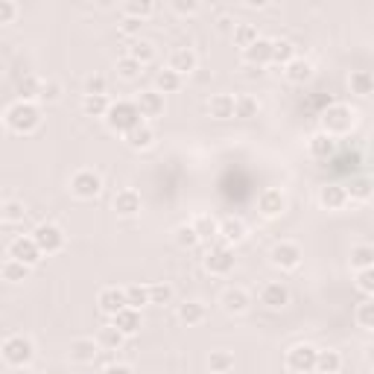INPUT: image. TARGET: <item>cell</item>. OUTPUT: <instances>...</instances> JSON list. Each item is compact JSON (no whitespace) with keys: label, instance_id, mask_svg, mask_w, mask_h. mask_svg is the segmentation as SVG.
<instances>
[{"label":"cell","instance_id":"cell-60","mask_svg":"<svg viewBox=\"0 0 374 374\" xmlns=\"http://www.w3.org/2000/svg\"><path fill=\"white\" fill-rule=\"evenodd\" d=\"M0 135H3V117H0Z\"/></svg>","mask_w":374,"mask_h":374},{"label":"cell","instance_id":"cell-43","mask_svg":"<svg viewBox=\"0 0 374 374\" xmlns=\"http://www.w3.org/2000/svg\"><path fill=\"white\" fill-rule=\"evenodd\" d=\"M126 293V307H135V310H141L144 304H149V287H141V284H132L123 289Z\"/></svg>","mask_w":374,"mask_h":374},{"label":"cell","instance_id":"cell-2","mask_svg":"<svg viewBox=\"0 0 374 374\" xmlns=\"http://www.w3.org/2000/svg\"><path fill=\"white\" fill-rule=\"evenodd\" d=\"M354 123H357L354 108L337 103V105H328L325 108V114H322V132L330 135V137H339V135H348L354 129Z\"/></svg>","mask_w":374,"mask_h":374},{"label":"cell","instance_id":"cell-26","mask_svg":"<svg viewBox=\"0 0 374 374\" xmlns=\"http://www.w3.org/2000/svg\"><path fill=\"white\" fill-rule=\"evenodd\" d=\"M178 318H182L187 328L202 325L205 318H207V307H205L202 301H185V304H178Z\"/></svg>","mask_w":374,"mask_h":374},{"label":"cell","instance_id":"cell-38","mask_svg":"<svg viewBox=\"0 0 374 374\" xmlns=\"http://www.w3.org/2000/svg\"><path fill=\"white\" fill-rule=\"evenodd\" d=\"M293 59H296V47L289 41H272V65L287 67Z\"/></svg>","mask_w":374,"mask_h":374},{"label":"cell","instance_id":"cell-4","mask_svg":"<svg viewBox=\"0 0 374 374\" xmlns=\"http://www.w3.org/2000/svg\"><path fill=\"white\" fill-rule=\"evenodd\" d=\"M0 354H3V359L12 366V368H24V366H30L33 363V357H35V345L30 337H9L3 345H0Z\"/></svg>","mask_w":374,"mask_h":374},{"label":"cell","instance_id":"cell-9","mask_svg":"<svg viewBox=\"0 0 374 374\" xmlns=\"http://www.w3.org/2000/svg\"><path fill=\"white\" fill-rule=\"evenodd\" d=\"M205 269L211 275H228L234 269V252L228 246H211V252L205 255Z\"/></svg>","mask_w":374,"mask_h":374},{"label":"cell","instance_id":"cell-25","mask_svg":"<svg viewBox=\"0 0 374 374\" xmlns=\"http://www.w3.org/2000/svg\"><path fill=\"white\" fill-rule=\"evenodd\" d=\"M246 223L243 219H237V216H228V219H223V223H219V237H223L226 243H243L246 240Z\"/></svg>","mask_w":374,"mask_h":374},{"label":"cell","instance_id":"cell-57","mask_svg":"<svg viewBox=\"0 0 374 374\" xmlns=\"http://www.w3.org/2000/svg\"><path fill=\"white\" fill-rule=\"evenodd\" d=\"M246 6H248V9H260V6H266V3H263V0H248Z\"/></svg>","mask_w":374,"mask_h":374},{"label":"cell","instance_id":"cell-7","mask_svg":"<svg viewBox=\"0 0 374 374\" xmlns=\"http://www.w3.org/2000/svg\"><path fill=\"white\" fill-rule=\"evenodd\" d=\"M103 190V178L96 176L94 170H79L74 178H71V193L76 199H96Z\"/></svg>","mask_w":374,"mask_h":374},{"label":"cell","instance_id":"cell-23","mask_svg":"<svg viewBox=\"0 0 374 374\" xmlns=\"http://www.w3.org/2000/svg\"><path fill=\"white\" fill-rule=\"evenodd\" d=\"M114 214L117 216H137L141 214V196L135 190H120L114 196Z\"/></svg>","mask_w":374,"mask_h":374},{"label":"cell","instance_id":"cell-13","mask_svg":"<svg viewBox=\"0 0 374 374\" xmlns=\"http://www.w3.org/2000/svg\"><path fill=\"white\" fill-rule=\"evenodd\" d=\"M112 325L120 330L123 337H135V334H141V328H144L141 310H135V307H123L117 316H112Z\"/></svg>","mask_w":374,"mask_h":374},{"label":"cell","instance_id":"cell-58","mask_svg":"<svg viewBox=\"0 0 374 374\" xmlns=\"http://www.w3.org/2000/svg\"><path fill=\"white\" fill-rule=\"evenodd\" d=\"M0 223H3V202H0Z\"/></svg>","mask_w":374,"mask_h":374},{"label":"cell","instance_id":"cell-48","mask_svg":"<svg viewBox=\"0 0 374 374\" xmlns=\"http://www.w3.org/2000/svg\"><path fill=\"white\" fill-rule=\"evenodd\" d=\"M176 243L182 246V248L199 246V237H196V231H193V226H178L176 228Z\"/></svg>","mask_w":374,"mask_h":374},{"label":"cell","instance_id":"cell-16","mask_svg":"<svg viewBox=\"0 0 374 374\" xmlns=\"http://www.w3.org/2000/svg\"><path fill=\"white\" fill-rule=\"evenodd\" d=\"M243 59L255 67H263V65H272V41L269 38H257L255 44H248L243 50Z\"/></svg>","mask_w":374,"mask_h":374},{"label":"cell","instance_id":"cell-53","mask_svg":"<svg viewBox=\"0 0 374 374\" xmlns=\"http://www.w3.org/2000/svg\"><path fill=\"white\" fill-rule=\"evenodd\" d=\"M202 6L196 3V0H173V12L176 15H196Z\"/></svg>","mask_w":374,"mask_h":374},{"label":"cell","instance_id":"cell-3","mask_svg":"<svg viewBox=\"0 0 374 374\" xmlns=\"http://www.w3.org/2000/svg\"><path fill=\"white\" fill-rule=\"evenodd\" d=\"M105 120V126L112 129V132H120V135H126L132 132L137 123H141V112H137V105L129 103V100H120V103H112L108 105V114L103 117Z\"/></svg>","mask_w":374,"mask_h":374},{"label":"cell","instance_id":"cell-19","mask_svg":"<svg viewBox=\"0 0 374 374\" xmlns=\"http://www.w3.org/2000/svg\"><path fill=\"white\" fill-rule=\"evenodd\" d=\"M248 304H252V296H248L246 289H240V287H231V289H226V293H223V310L231 313V316L246 313Z\"/></svg>","mask_w":374,"mask_h":374},{"label":"cell","instance_id":"cell-33","mask_svg":"<svg viewBox=\"0 0 374 374\" xmlns=\"http://www.w3.org/2000/svg\"><path fill=\"white\" fill-rule=\"evenodd\" d=\"M152 12H155V3H152V0H129V3L123 6V15L141 21V24L152 15Z\"/></svg>","mask_w":374,"mask_h":374},{"label":"cell","instance_id":"cell-40","mask_svg":"<svg viewBox=\"0 0 374 374\" xmlns=\"http://www.w3.org/2000/svg\"><path fill=\"white\" fill-rule=\"evenodd\" d=\"M348 82H351V91L357 96H371V91H374V79L368 71H354Z\"/></svg>","mask_w":374,"mask_h":374},{"label":"cell","instance_id":"cell-39","mask_svg":"<svg viewBox=\"0 0 374 374\" xmlns=\"http://www.w3.org/2000/svg\"><path fill=\"white\" fill-rule=\"evenodd\" d=\"M351 266L359 269H374V248L371 246H354L351 248Z\"/></svg>","mask_w":374,"mask_h":374},{"label":"cell","instance_id":"cell-37","mask_svg":"<svg viewBox=\"0 0 374 374\" xmlns=\"http://www.w3.org/2000/svg\"><path fill=\"white\" fill-rule=\"evenodd\" d=\"M0 275H3V281L21 284V281L30 278V266H24V263H18V260H12V257H9L3 266H0Z\"/></svg>","mask_w":374,"mask_h":374},{"label":"cell","instance_id":"cell-50","mask_svg":"<svg viewBox=\"0 0 374 374\" xmlns=\"http://www.w3.org/2000/svg\"><path fill=\"white\" fill-rule=\"evenodd\" d=\"M105 91H108L105 76H88L85 79V96H105Z\"/></svg>","mask_w":374,"mask_h":374},{"label":"cell","instance_id":"cell-54","mask_svg":"<svg viewBox=\"0 0 374 374\" xmlns=\"http://www.w3.org/2000/svg\"><path fill=\"white\" fill-rule=\"evenodd\" d=\"M18 18V6L12 0H0V24H12Z\"/></svg>","mask_w":374,"mask_h":374},{"label":"cell","instance_id":"cell-52","mask_svg":"<svg viewBox=\"0 0 374 374\" xmlns=\"http://www.w3.org/2000/svg\"><path fill=\"white\" fill-rule=\"evenodd\" d=\"M62 96V85L59 82H41V94H38V100H44V103H56Z\"/></svg>","mask_w":374,"mask_h":374},{"label":"cell","instance_id":"cell-31","mask_svg":"<svg viewBox=\"0 0 374 374\" xmlns=\"http://www.w3.org/2000/svg\"><path fill=\"white\" fill-rule=\"evenodd\" d=\"M182 76H178L176 71H170V67H164V71H158L155 76V91L164 96V94H176L178 88H182Z\"/></svg>","mask_w":374,"mask_h":374},{"label":"cell","instance_id":"cell-14","mask_svg":"<svg viewBox=\"0 0 374 374\" xmlns=\"http://www.w3.org/2000/svg\"><path fill=\"white\" fill-rule=\"evenodd\" d=\"M96 304H100V310L105 316H117L126 307V293H123L120 287H105V289H100V296H96Z\"/></svg>","mask_w":374,"mask_h":374},{"label":"cell","instance_id":"cell-15","mask_svg":"<svg viewBox=\"0 0 374 374\" xmlns=\"http://www.w3.org/2000/svg\"><path fill=\"white\" fill-rule=\"evenodd\" d=\"M318 205L325 211H339V207L348 205V193H345L342 185H325V187H318Z\"/></svg>","mask_w":374,"mask_h":374},{"label":"cell","instance_id":"cell-21","mask_svg":"<svg viewBox=\"0 0 374 374\" xmlns=\"http://www.w3.org/2000/svg\"><path fill=\"white\" fill-rule=\"evenodd\" d=\"M196 65H199V59H196V53H193L190 47L173 50V56H170V71H176L178 76L193 74V71H196Z\"/></svg>","mask_w":374,"mask_h":374},{"label":"cell","instance_id":"cell-41","mask_svg":"<svg viewBox=\"0 0 374 374\" xmlns=\"http://www.w3.org/2000/svg\"><path fill=\"white\" fill-rule=\"evenodd\" d=\"M260 35H257V26L255 24H237L234 26V44H237L240 50H246L248 44H255Z\"/></svg>","mask_w":374,"mask_h":374},{"label":"cell","instance_id":"cell-46","mask_svg":"<svg viewBox=\"0 0 374 374\" xmlns=\"http://www.w3.org/2000/svg\"><path fill=\"white\" fill-rule=\"evenodd\" d=\"M354 318H357V325L363 328V330H371V328H374V304H371V301H363V304L357 307Z\"/></svg>","mask_w":374,"mask_h":374},{"label":"cell","instance_id":"cell-12","mask_svg":"<svg viewBox=\"0 0 374 374\" xmlns=\"http://www.w3.org/2000/svg\"><path fill=\"white\" fill-rule=\"evenodd\" d=\"M260 304H266L269 310H281L289 304V289L281 281H269L260 287Z\"/></svg>","mask_w":374,"mask_h":374},{"label":"cell","instance_id":"cell-17","mask_svg":"<svg viewBox=\"0 0 374 374\" xmlns=\"http://www.w3.org/2000/svg\"><path fill=\"white\" fill-rule=\"evenodd\" d=\"M307 152L318 161H328V158H334L337 141L330 135H325V132H316V135H310V141H307Z\"/></svg>","mask_w":374,"mask_h":374},{"label":"cell","instance_id":"cell-51","mask_svg":"<svg viewBox=\"0 0 374 374\" xmlns=\"http://www.w3.org/2000/svg\"><path fill=\"white\" fill-rule=\"evenodd\" d=\"M357 289L359 293H366V296L374 293V269H359L357 272Z\"/></svg>","mask_w":374,"mask_h":374},{"label":"cell","instance_id":"cell-29","mask_svg":"<svg viewBox=\"0 0 374 374\" xmlns=\"http://www.w3.org/2000/svg\"><path fill=\"white\" fill-rule=\"evenodd\" d=\"M129 59H135L137 65H149L152 59H155V44L152 41H146V38H137V41H132V47H129V53H126Z\"/></svg>","mask_w":374,"mask_h":374},{"label":"cell","instance_id":"cell-32","mask_svg":"<svg viewBox=\"0 0 374 374\" xmlns=\"http://www.w3.org/2000/svg\"><path fill=\"white\" fill-rule=\"evenodd\" d=\"M123 339H126V337H123L114 325H103L100 334H96V345H100L103 351H117L123 345Z\"/></svg>","mask_w":374,"mask_h":374},{"label":"cell","instance_id":"cell-22","mask_svg":"<svg viewBox=\"0 0 374 374\" xmlns=\"http://www.w3.org/2000/svg\"><path fill=\"white\" fill-rule=\"evenodd\" d=\"M96 354H100V345H96V339H74L71 342V359L79 366H88L96 359Z\"/></svg>","mask_w":374,"mask_h":374},{"label":"cell","instance_id":"cell-36","mask_svg":"<svg viewBox=\"0 0 374 374\" xmlns=\"http://www.w3.org/2000/svg\"><path fill=\"white\" fill-rule=\"evenodd\" d=\"M207 368H211V374L234 371V354L231 351H211V357H207Z\"/></svg>","mask_w":374,"mask_h":374},{"label":"cell","instance_id":"cell-45","mask_svg":"<svg viewBox=\"0 0 374 374\" xmlns=\"http://www.w3.org/2000/svg\"><path fill=\"white\" fill-rule=\"evenodd\" d=\"M173 287L170 284H149V304H170Z\"/></svg>","mask_w":374,"mask_h":374},{"label":"cell","instance_id":"cell-35","mask_svg":"<svg viewBox=\"0 0 374 374\" xmlns=\"http://www.w3.org/2000/svg\"><path fill=\"white\" fill-rule=\"evenodd\" d=\"M257 112H260V103L255 100V96L243 94V96H237V100H234V117L252 120V117H257Z\"/></svg>","mask_w":374,"mask_h":374},{"label":"cell","instance_id":"cell-5","mask_svg":"<svg viewBox=\"0 0 374 374\" xmlns=\"http://www.w3.org/2000/svg\"><path fill=\"white\" fill-rule=\"evenodd\" d=\"M33 243L38 246L41 255H56L65 248V231L53 223H41L35 231H33Z\"/></svg>","mask_w":374,"mask_h":374},{"label":"cell","instance_id":"cell-10","mask_svg":"<svg viewBox=\"0 0 374 374\" xmlns=\"http://www.w3.org/2000/svg\"><path fill=\"white\" fill-rule=\"evenodd\" d=\"M284 207H287V196L278 190V187H266L257 196V211L266 216V219H275V216H281L284 214Z\"/></svg>","mask_w":374,"mask_h":374},{"label":"cell","instance_id":"cell-34","mask_svg":"<svg viewBox=\"0 0 374 374\" xmlns=\"http://www.w3.org/2000/svg\"><path fill=\"white\" fill-rule=\"evenodd\" d=\"M345 193H348V199L368 202V199H371V178H368V176H357V178H351V185L345 187Z\"/></svg>","mask_w":374,"mask_h":374},{"label":"cell","instance_id":"cell-30","mask_svg":"<svg viewBox=\"0 0 374 374\" xmlns=\"http://www.w3.org/2000/svg\"><path fill=\"white\" fill-rule=\"evenodd\" d=\"M190 226H193V231H196L199 243H202V240H214V237H219V223H216L214 216H207V214L196 216Z\"/></svg>","mask_w":374,"mask_h":374},{"label":"cell","instance_id":"cell-8","mask_svg":"<svg viewBox=\"0 0 374 374\" xmlns=\"http://www.w3.org/2000/svg\"><path fill=\"white\" fill-rule=\"evenodd\" d=\"M9 257L12 260H18V263H24V266H35V263L41 260V257H44V255H41L38 252V246L33 243V237H15V240H12L9 243Z\"/></svg>","mask_w":374,"mask_h":374},{"label":"cell","instance_id":"cell-47","mask_svg":"<svg viewBox=\"0 0 374 374\" xmlns=\"http://www.w3.org/2000/svg\"><path fill=\"white\" fill-rule=\"evenodd\" d=\"M26 216V207L12 199V202H3V223H21V219Z\"/></svg>","mask_w":374,"mask_h":374},{"label":"cell","instance_id":"cell-6","mask_svg":"<svg viewBox=\"0 0 374 374\" xmlns=\"http://www.w3.org/2000/svg\"><path fill=\"white\" fill-rule=\"evenodd\" d=\"M316 351L318 348H313L307 342L293 345V348L287 351V368L296 374H313L316 371Z\"/></svg>","mask_w":374,"mask_h":374},{"label":"cell","instance_id":"cell-18","mask_svg":"<svg viewBox=\"0 0 374 374\" xmlns=\"http://www.w3.org/2000/svg\"><path fill=\"white\" fill-rule=\"evenodd\" d=\"M123 137H126V146L129 149H149L152 144H155V129H152L146 120H141L132 132H126Z\"/></svg>","mask_w":374,"mask_h":374},{"label":"cell","instance_id":"cell-55","mask_svg":"<svg viewBox=\"0 0 374 374\" xmlns=\"http://www.w3.org/2000/svg\"><path fill=\"white\" fill-rule=\"evenodd\" d=\"M137 30H141V21H135V18H123V24H120V33L135 35Z\"/></svg>","mask_w":374,"mask_h":374},{"label":"cell","instance_id":"cell-28","mask_svg":"<svg viewBox=\"0 0 374 374\" xmlns=\"http://www.w3.org/2000/svg\"><path fill=\"white\" fill-rule=\"evenodd\" d=\"M342 357L337 351H316V374H339Z\"/></svg>","mask_w":374,"mask_h":374},{"label":"cell","instance_id":"cell-1","mask_svg":"<svg viewBox=\"0 0 374 374\" xmlns=\"http://www.w3.org/2000/svg\"><path fill=\"white\" fill-rule=\"evenodd\" d=\"M3 126H9L12 132H18V135H30L41 126V108L35 103H12L9 105V112L3 117Z\"/></svg>","mask_w":374,"mask_h":374},{"label":"cell","instance_id":"cell-20","mask_svg":"<svg viewBox=\"0 0 374 374\" xmlns=\"http://www.w3.org/2000/svg\"><path fill=\"white\" fill-rule=\"evenodd\" d=\"M135 105H137V112H141V120L164 114V96L158 91H141V96H137Z\"/></svg>","mask_w":374,"mask_h":374},{"label":"cell","instance_id":"cell-24","mask_svg":"<svg viewBox=\"0 0 374 374\" xmlns=\"http://www.w3.org/2000/svg\"><path fill=\"white\" fill-rule=\"evenodd\" d=\"M284 76L293 82V85H304V82H310L313 79V65L307 62V59H293L287 67H284Z\"/></svg>","mask_w":374,"mask_h":374},{"label":"cell","instance_id":"cell-42","mask_svg":"<svg viewBox=\"0 0 374 374\" xmlns=\"http://www.w3.org/2000/svg\"><path fill=\"white\" fill-rule=\"evenodd\" d=\"M108 96H85L82 100V112H85L88 117H105L108 114Z\"/></svg>","mask_w":374,"mask_h":374},{"label":"cell","instance_id":"cell-56","mask_svg":"<svg viewBox=\"0 0 374 374\" xmlns=\"http://www.w3.org/2000/svg\"><path fill=\"white\" fill-rule=\"evenodd\" d=\"M103 374H135V371H132L129 366H120V363H117V366H108V368H103Z\"/></svg>","mask_w":374,"mask_h":374},{"label":"cell","instance_id":"cell-27","mask_svg":"<svg viewBox=\"0 0 374 374\" xmlns=\"http://www.w3.org/2000/svg\"><path fill=\"white\" fill-rule=\"evenodd\" d=\"M207 112H211L214 120H231L234 117V96L231 94H216L207 103Z\"/></svg>","mask_w":374,"mask_h":374},{"label":"cell","instance_id":"cell-11","mask_svg":"<svg viewBox=\"0 0 374 374\" xmlns=\"http://www.w3.org/2000/svg\"><path fill=\"white\" fill-rule=\"evenodd\" d=\"M269 260H272V266H278V269H298L301 248L296 243H278L269 252Z\"/></svg>","mask_w":374,"mask_h":374},{"label":"cell","instance_id":"cell-49","mask_svg":"<svg viewBox=\"0 0 374 374\" xmlns=\"http://www.w3.org/2000/svg\"><path fill=\"white\" fill-rule=\"evenodd\" d=\"M117 74L123 79H135V76H141V65L129 56H123V59H117Z\"/></svg>","mask_w":374,"mask_h":374},{"label":"cell","instance_id":"cell-44","mask_svg":"<svg viewBox=\"0 0 374 374\" xmlns=\"http://www.w3.org/2000/svg\"><path fill=\"white\" fill-rule=\"evenodd\" d=\"M18 94H21V100H24V103L38 100V94H41V82H38L35 76H24V79L18 82Z\"/></svg>","mask_w":374,"mask_h":374},{"label":"cell","instance_id":"cell-59","mask_svg":"<svg viewBox=\"0 0 374 374\" xmlns=\"http://www.w3.org/2000/svg\"><path fill=\"white\" fill-rule=\"evenodd\" d=\"M3 71H6V67H3V62H0V76H3Z\"/></svg>","mask_w":374,"mask_h":374}]
</instances>
